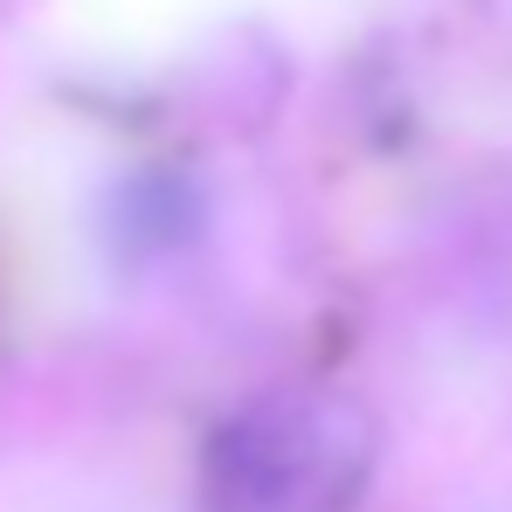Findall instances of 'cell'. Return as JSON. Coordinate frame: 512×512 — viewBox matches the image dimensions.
Returning <instances> with one entry per match:
<instances>
[{"mask_svg": "<svg viewBox=\"0 0 512 512\" xmlns=\"http://www.w3.org/2000/svg\"><path fill=\"white\" fill-rule=\"evenodd\" d=\"M374 423L340 395H270L208 436L201 512H353Z\"/></svg>", "mask_w": 512, "mask_h": 512, "instance_id": "obj_1", "label": "cell"}]
</instances>
